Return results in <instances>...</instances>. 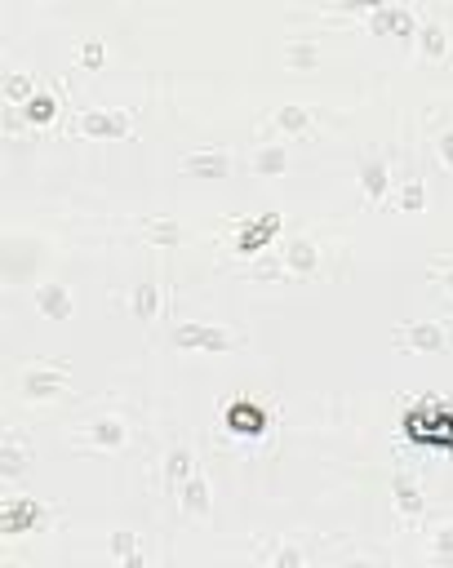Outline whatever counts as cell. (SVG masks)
<instances>
[{
  "mask_svg": "<svg viewBox=\"0 0 453 568\" xmlns=\"http://www.w3.org/2000/svg\"><path fill=\"white\" fill-rule=\"evenodd\" d=\"M84 129H89V134H116V129H125V120H116V116H89V120H84Z\"/></svg>",
  "mask_w": 453,
  "mask_h": 568,
  "instance_id": "6da1fadb",
  "label": "cell"
}]
</instances>
